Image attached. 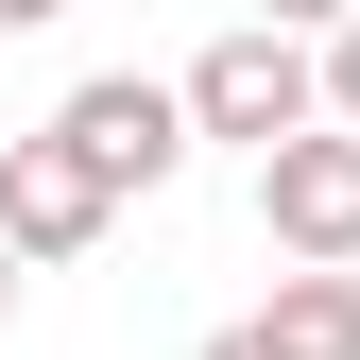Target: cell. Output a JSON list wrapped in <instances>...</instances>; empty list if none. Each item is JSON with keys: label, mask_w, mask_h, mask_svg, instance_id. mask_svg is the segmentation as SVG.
<instances>
[{"label": "cell", "mask_w": 360, "mask_h": 360, "mask_svg": "<svg viewBox=\"0 0 360 360\" xmlns=\"http://www.w3.org/2000/svg\"><path fill=\"white\" fill-rule=\"evenodd\" d=\"M172 103H189V138H240V155L292 138V120H326V103H309V34H275V18H240L223 52H189Z\"/></svg>", "instance_id": "cell-1"}, {"label": "cell", "mask_w": 360, "mask_h": 360, "mask_svg": "<svg viewBox=\"0 0 360 360\" xmlns=\"http://www.w3.org/2000/svg\"><path fill=\"white\" fill-rule=\"evenodd\" d=\"M257 223H275V257H360V120L257 138Z\"/></svg>", "instance_id": "cell-2"}, {"label": "cell", "mask_w": 360, "mask_h": 360, "mask_svg": "<svg viewBox=\"0 0 360 360\" xmlns=\"http://www.w3.org/2000/svg\"><path fill=\"white\" fill-rule=\"evenodd\" d=\"M52 138L103 172V189H172V172H189V103H172L155 69H86L69 103H52Z\"/></svg>", "instance_id": "cell-3"}, {"label": "cell", "mask_w": 360, "mask_h": 360, "mask_svg": "<svg viewBox=\"0 0 360 360\" xmlns=\"http://www.w3.org/2000/svg\"><path fill=\"white\" fill-rule=\"evenodd\" d=\"M103 223H120V189L52 138V120H34V138H0V240H18V257H86Z\"/></svg>", "instance_id": "cell-4"}, {"label": "cell", "mask_w": 360, "mask_h": 360, "mask_svg": "<svg viewBox=\"0 0 360 360\" xmlns=\"http://www.w3.org/2000/svg\"><path fill=\"white\" fill-rule=\"evenodd\" d=\"M257 343L275 360H360V257H292L275 309H257Z\"/></svg>", "instance_id": "cell-5"}, {"label": "cell", "mask_w": 360, "mask_h": 360, "mask_svg": "<svg viewBox=\"0 0 360 360\" xmlns=\"http://www.w3.org/2000/svg\"><path fill=\"white\" fill-rule=\"evenodd\" d=\"M309 103H326V120H360V0L326 18V52H309Z\"/></svg>", "instance_id": "cell-6"}, {"label": "cell", "mask_w": 360, "mask_h": 360, "mask_svg": "<svg viewBox=\"0 0 360 360\" xmlns=\"http://www.w3.org/2000/svg\"><path fill=\"white\" fill-rule=\"evenodd\" d=\"M240 18H275V34H326V18H343V0H240Z\"/></svg>", "instance_id": "cell-7"}, {"label": "cell", "mask_w": 360, "mask_h": 360, "mask_svg": "<svg viewBox=\"0 0 360 360\" xmlns=\"http://www.w3.org/2000/svg\"><path fill=\"white\" fill-rule=\"evenodd\" d=\"M52 18H69V0H0V34H52Z\"/></svg>", "instance_id": "cell-8"}, {"label": "cell", "mask_w": 360, "mask_h": 360, "mask_svg": "<svg viewBox=\"0 0 360 360\" xmlns=\"http://www.w3.org/2000/svg\"><path fill=\"white\" fill-rule=\"evenodd\" d=\"M206 360H275V343H257V326H223V343H206Z\"/></svg>", "instance_id": "cell-9"}, {"label": "cell", "mask_w": 360, "mask_h": 360, "mask_svg": "<svg viewBox=\"0 0 360 360\" xmlns=\"http://www.w3.org/2000/svg\"><path fill=\"white\" fill-rule=\"evenodd\" d=\"M18 275H34V257H18V240H0V309H18Z\"/></svg>", "instance_id": "cell-10"}]
</instances>
